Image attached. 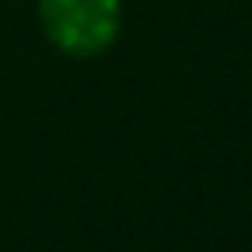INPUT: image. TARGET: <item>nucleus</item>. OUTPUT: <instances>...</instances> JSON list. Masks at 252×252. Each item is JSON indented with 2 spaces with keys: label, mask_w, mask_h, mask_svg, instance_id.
<instances>
[{
  "label": "nucleus",
  "mask_w": 252,
  "mask_h": 252,
  "mask_svg": "<svg viewBox=\"0 0 252 252\" xmlns=\"http://www.w3.org/2000/svg\"><path fill=\"white\" fill-rule=\"evenodd\" d=\"M37 26L67 60H100L123 37V0H37Z\"/></svg>",
  "instance_id": "1"
}]
</instances>
